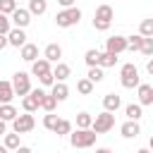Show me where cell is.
I'll return each mask as SVG.
<instances>
[{"mask_svg":"<svg viewBox=\"0 0 153 153\" xmlns=\"http://www.w3.org/2000/svg\"><path fill=\"white\" fill-rule=\"evenodd\" d=\"M53 69H50V62L45 60V57H41V60H36V62H31V74H36V76H43V74H50Z\"/></svg>","mask_w":153,"mask_h":153,"instance_id":"2e32d148","label":"cell"},{"mask_svg":"<svg viewBox=\"0 0 153 153\" xmlns=\"http://www.w3.org/2000/svg\"><path fill=\"white\" fill-rule=\"evenodd\" d=\"M86 79H88L91 84H98V81H103V69H100V67H88V74H86Z\"/></svg>","mask_w":153,"mask_h":153,"instance_id":"1f68e13d","label":"cell"},{"mask_svg":"<svg viewBox=\"0 0 153 153\" xmlns=\"http://www.w3.org/2000/svg\"><path fill=\"white\" fill-rule=\"evenodd\" d=\"M45 10H48V2L45 0H29V14H45Z\"/></svg>","mask_w":153,"mask_h":153,"instance_id":"603a6c76","label":"cell"},{"mask_svg":"<svg viewBox=\"0 0 153 153\" xmlns=\"http://www.w3.org/2000/svg\"><path fill=\"white\" fill-rule=\"evenodd\" d=\"M120 105H122V98H120L117 93H105V96H103V108H105L108 112H117Z\"/></svg>","mask_w":153,"mask_h":153,"instance_id":"7c38bea8","label":"cell"},{"mask_svg":"<svg viewBox=\"0 0 153 153\" xmlns=\"http://www.w3.org/2000/svg\"><path fill=\"white\" fill-rule=\"evenodd\" d=\"M22 108H24V112H36V110L41 108V100H38L33 93H29V96L22 98Z\"/></svg>","mask_w":153,"mask_h":153,"instance_id":"d6986e66","label":"cell"},{"mask_svg":"<svg viewBox=\"0 0 153 153\" xmlns=\"http://www.w3.org/2000/svg\"><path fill=\"white\" fill-rule=\"evenodd\" d=\"M139 36L143 38H153V19H143L139 26Z\"/></svg>","mask_w":153,"mask_h":153,"instance_id":"f1b7e54d","label":"cell"},{"mask_svg":"<svg viewBox=\"0 0 153 153\" xmlns=\"http://www.w3.org/2000/svg\"><path fill=\"white\" fill-rule=\"evenodd\" d=\"M112 17H115V12H112L110 5H98L96 14H93V29L96 31H108L110 24H112Z\"/></svg>","mask_w":153,"mask_h":153,"instance_id":"7a4b0ae2","label":"cell"},{"mask_svg":"<svg viewBox=\"0 0 153 153\" xmlns=\"http://www.w3.org/2000/svg\"><path fill=\"white\" fill-rule=\"evenodd\" d=\"M7 43L14 45V48L26 45V33H24V29H12V31L7 33Z\"/></svg>","mask_w":153,"mask_h":153,"instance_id":"8fae6325","label":"cell"},{"mask_svg":"<svg viewBox=\"0 0 153 153\" xmlns=\"http://www.w3.org/2000/svg\"><path fill=\"white\" fill-rule=\"evenodd\" d=\"M120 131H122V136H124V139H136V136L141 134V127H139V122L127 120V122L120 127Z\"/></svg>","mask_w":153,"mask_h":153,"instance_id":"4fadbf2b","label":"cell"},{"mask_svg":"<svg viewBox=\"0 0 153 153\" xmlns=\"http://www.w3.org/2000/svg\"><path fill=\"white\" fill-rule=\"evenodd\" d=\"M96 153H112L110 148H96Z\"/></svg>","mask_w":153,"mask_h":153,"instance_id":"ee69618b","label":"cell"},{"mask_svg":"<svg viewBox=\"0 0 153 153\" xmlns=\"http://www.w3.org/2000/svg\"><path fill=\"white\" fill-rule=\"evenodd\" d=\"M117 65V55H110V53H100V60H98V67L105 69V67H115Z\"/></svg>","mask_w":153,"mask_h":153,"instance_id":"cb8c5ba5","label":"cell"},{"mask_svg":"<svg viewBox=\"0 0 153 153\" xmlns=\"http://www.w3.org/2000/svg\"><path fill=\"white\" fill-rule=\"evenodd\" d=\"M141 53H143L146 57H153V38H143V43H141Z\"/></svg>","mask_w":153,"mask_h":153,"instance_id":"8d00e7d4","label":"cell"},{"mask_svg":"<svg viewBox=\"0 0 153 153\" xmlns=\"http://www.w3.org/2000/svg\"><path fill=\"white\" fill-rule=\"evenodd\" d=\"M57 5H62L67 10V7H74V0H57Z\"/></svg>","mask_w":153,"mask_h":153,"instance_id":"f35d334b","label":"cell"},{"mask_svg":"<svg viewBox=\"0 0 153 153\" xmlns=\"http://www.w3.org/2000/svg\"><path fill=\"white\" fill-rule=\"evenodd\" d=\"M122 50H127V36H110V38L105 41V53L120 55Z\"/></svg>","mask_w":153,"mask_h":153,"instance_id":"9c48e42d","label":"cell"},{"mask_svg":"<svg viewBox=\"0 0 153 153\" xmlns=\"http://www.w3.org/2000/svg\"><path fill=\"white\" fill-rule=\"evenodd\" d=\"M50 96H53L57 103L67 100V96H69V88H67V84H65V81H55V84H53V91H50Z\"/></svg>","mask_w":153,"mask_h":153,"instance_id":"5bb4252c","label":"cell"},{"mask_svg":"<svg viewBox=\"0 0 153 153\" xmlns=\"http://www.w3.org/2000/svg\"><path fill=\"white\" fill-rule=\"evenodd\" d=\"M91 124H93V117L88 112H79L76 115V129H91Z\"/></svg>","mask_w":153,"mask_h":153,"instance_id":"d4e9b609","label":"cell"},{"mask_svg":"<svg viewBox=\"0 0 153 153\" xmlns=\"http://www.w3.org/2000/svg\"><path fill=\"white\" fill-rule=\"evenodd\" d=\"M14 10H17V0H0V12H2V14L10 17Z\"/></svg>","mask_w":153,"mask_h":153,"instance_id":"e575fe53","label":"cell"},{"mask_svg":"<svg viewBox=\"0 0 153 153\" xmlns=\"http://www.w3.org/2000/svg\"><path fill=\"white\" fill-rule=\"evenodd\" d=\"M7 151H17L22 143H19V134H5V143H2Z\"/></svg>","mask_w":153,"mask_h":153,"instance_id":"83f0119b","label":"cell"},{"mask_svg":"<svg viewBox=\"0 0 153 153\" xmlns=\"http://www.w3.org/2000/svg\"><path fill=\"white\" fill-rule=\"evenodd\" d=\"M69 74H72L69 65H65V62H55V69H53V76H55V81H65Z\"/></svg>","mask_w":153,"mask_h":153,"instance_id":"44dd1931","label":"cell"},{"mask_svg":"<svg viewBox=\"0 0 153 153\" xmlns=\"http://www.w3.org/2000/svg\"><path fill=\"white\" fill-rule=\"evenodd\" d=\"M0 153H7V148H5V146H0Z\"/></svg>","mask_w":153,"mask_h":153,"instance_id":"7dc6e473","label":"cell"},{"mask_svg":"<svg viewBox=\"0 0 153 153\" xmlns=\"http://www.w3.org/2000/svg\"><path fill=\"white\" fill-rule=\"evenodd\" d=\"M33 127H36V120H33L31 112L17 115V117L12 120V129H14V134H26V131H31Z\"/></svg>","mask_w":153,"mask_h":153,"instance_id":"52a82bcc","label":"cell"},{"mask_svg":"<svg viewBox=\"0 0 153 153\" xmlns=\"http://www.w3.org/2000/svg\"><path fill=\"white\" fill-rule=\"evenodd\" d=\"M55 105H57V100H55L50 93H43V98H41V108H43L45 112H53V110H55Z\"/></svg>","mask_w":153,"mask_h":153,"instance_id":"f546056e","label":"cell"},{"mask_svg":"<svg viewBox=\"0 0 153 153\" xmlns=\"http://www.w3.org/2000/svg\"><path fill=\"white\" fill-rule=\"evenodd\" d=\"M5 134H7V122L0 120V136H5Z\"/></svg>","mask_w":153,"mask_h":153,"instance_id":"ab89813d","label":"cell"},{"mask_svg":"<svg viewBox=\"0 0 153 153\" xmlns=\"http://www.w3.org/2000/svg\"><path fill=\"white\" fill-rule=\"evenodd\" d=\"M17 115H19V112H17V108H14L12 103H2V105H0V120H5V122H12Z\"/></svg>","mask_w":153,"mask_h":153,"instance_id":"7402d4cb","label":"cell"},{"mask_svg":"<svg viewBox=\"0 0 153 153\" xmlns=\"http://www.w3.org/2000/svg\"><path fill=\"white\" fill-rule=\"evenodd\" d=\"M12 98H14L12 81H0V105L2 103H12Z\"/></svg>","mask_w":153,"mask_h":153,"instance_id":"ac0fdd59","label":"cell"},{"mask_svg":"<svg viewBox=\"0 0 153 153\" xmlns=\"http://www.w3.org/2000/svg\"><path fill=\"white\" fill-rule=\"evenodd\" d=\"M76 91H79L81 96H91V91H93V84H91L88 79H79V81H76Z\"/></svg>","mask_w":153,"mask_h":153,"instance_id":"d6a6232c","label":"cell"},{"mask_svg":"<svg viewBox=\"0 0 153 153\" xmlns=\"http://www.w3.org/2000/svg\"><path fill=\"white\" fill-rule=\"evenodd\" d=\"M22 60H26V62H36L38 60V45H33V43H26V45H22Z\"/></svg>","mask_w":153,"mask_h":153,"instance_id":"e0dca14e","label":"cell"},{"mask_svg":"<svg viewBox=\"0 0 153 153\" xmlns=\"http://www.w3.org/2000/svg\"><path fill=\"white\" fill-rule=\"evenodd\" d=\"M146 72L153 76V60H148V62H146Z\"/></svg>","mask_w":153,"mask_h":153,"instance_id":"7bdbcfd3","label":"cell"},{"mask_svg":"<svg viewBox=\"0 0 153 153\" xmlns=\"http://www.w3.org/2000/svg\"><path fill=\"white\" fill-rule=\"evenodd\" d=\"M112 127H115V112H108V110H103L100 115H96L93 117V124H91V129L96 134H105Z\"/></svg>","mask_w":153,"mask_h":153,"instance_id":"5b68a950","label":"cell"},{"mask_svg":"<svg viewBox=\"0 0 153 153\" xmlns=\"http://www.w3.org/2000/svg\"><path fill=\"white\" fill-rule=\"evenodd\" d=\"M38 81H41L43 86H53V84H55V76H53V72H50V74H43V76H38Z\"/></svg>","mask_w":153,"mask_h":153,"instance_id":"74e56055","label":"cell"},{"mask_svg":"<svg viewBox=\"0 0 153 153\" xmlns=\"http://www.w3.org/2000/svg\"><path fill=\"white\" fill-rule=\"evenodd\" d=\"M14 153H33V151H31V148H29V146H19V148H17V151H14Z\"/></svg>","mask_w":153,"mask_h":153,"instance_id":"b9f144b4","label":"cell"},{"mask_svg":"<svg viewBox=\"0 0 153 153\" xmlns=\"http://www.w3.org/2000/svg\"><path fill=\"white\" fill-rule=\"evenodd\" d=\"M57 120H60V117H57L55 112H48V115L43 117V127H45V129H50V131H55V127H57Z\"/></svg>","mask_w":153,"mask_h":153,"instance_id":"836d02e7","label":"cell"},{"mask_svg":"<svg viewBox=\"0 0 153 153\" xmlns=\"http://www.w3.org/2000/svg\"><path fill=\"white\" fill-rule=\"evenodd\" d=\"M136 93H139V105H153V86L151 84H139L136 86Z\"/></svg>","mask_w":153,"mask_h":153,"instance_id":"30bf717a","label":"cell"},{"mask_svg":"<svg viewBox=\"0 0 153 153\" xmlns=\"http://www.w3.org/2000/svg\"><path fill=\"white\" fill-rule=\"evenodd\" d=\"M12 88H14V96H29L31 93V81H29V74L26 72H14L12 74Z\"/></svg>","mask_w":153,"mask_h":153,"instance_id":"8992f818","label":"cell"},{"mask_svg":"<svg viewBox=\"0 0 153 153\" xmlns=\"http://www.w3.org/2000/svg\"><path fill=\"white\" fill-rule=\"evenodd\" d=\"M10 43H7V36H0V50H5Z\"/></svg>","mask_w":153,"mask_h":153,"instance_id":"60d3db41","label":"cell"},{"mask_svg":"<svg viewBox=\"0 0 153 153\" xmlns=\"http://www.w3.org/2000/svg\"><path fill=\"white\" fill-rule=\"evenodd\" d=\"M79 19H81V10L79 7H67V10H62V12L55 14V24L60 29H69V26L79 24Z\"/></svg>","mask_w":153,"mask_h":153,"instance_id":"3957f363","label":"cell"},{"mask_svg":"<svg viewBox=\"0 0 153 153\" xmlns=\"http://www.w3.org/2000/svg\"><path fill=\"white\" fill-rule=\"evenodd\" d=\"M124 115H127V120L139 122V120H141V115H143V108H141L139 103H129V105L124 108Z\"/></svg>","mask_w":153,"mask_h":153,"instance_id":"ffe728a7","label":"cell"},{"mask_svg":"<svg viewBox=\"0 0 153 153\" xmlns=\"http://www.w3.org/2000/svg\"><path fill=\"white\" fill-rule=\"evenodd\" d=\"M12 31V22H10V17L7 14H2L0 12V36H7Z\"/></svg>","mask_w":153,"mask_h":153,"instance_id":"d590c367","label":"cell"},{"mask_svg":"<svg viewBox=\"0 0 153 153\" xmlns=\"http://www.w3.org/2000/svg\"><path fill=\"white\" fill-rule=\"evenodd\" d=\"M84 60H86V65H88V67H98V60H100V50H96V48L86 50Z\"/></svg>","mask_w":153,"mask_h":153,"instance_id":"4316f807","label":"cell"},{"mask_svg":"<svg viewBox=\"0 0 153 153\" xmlns=\"http://www.w3.org/2000/svg\"><path fill=\"white\" fill-rule=\"evenodd\" d=\"M148 151L153 153V136H151V141H148Z\"/></svg>","mask_w":153,"mask_h":153,"instance_id":"f6af8a7d","label":"cell"},{"mask_svg":"<svg viewBox=\"0 0 153 153\" xmlns=\"http://www.w3.org/2000/svg\"><path fill=\"white\" fill-rule=\"evenodd\" d=\"M141 43H143V36H127V50H141Z\"/></svg>","mask_w":153,"mask_h":153,"instance_id":"4dcf8cb0","label":"cell"},{"mask_svg":"<svg viewBox=\"0 0 153 153\" xmlns=\"http://www.w3.org/2000/svg\"><path fill=\"white\" fill-rule=\"evenodd\" d=\"M43 57H45L48 62H60V57H62V48H60L57 43H48V45H45Z\"/></svg>","mask_w":153,"mask_h":153,"instance_id":"9a60e30c","label":"cell"},{"mask_svg":"<svg viewBox=\"0 0 153 153\" xmlns=\"http://www.w3.org/2000/svg\"><path fill=\"white\" fill-rule=\"evenodd\" d=\"M55 134L57 136H67V134H72V122L69 120H57V127H55Z\"/></svg>","mask_w":153,"mask_h":153,"instance_id":"484cf974","label":"cell"},{"mask_svg":"<svg viewBox=\"0 0 153 153\" xmlns=\"http://www.w3.org/2000/svg\"><path fill=\"white\" fill-rule=\"evenodd\" d=\"M96 139H98V134L93 129H76L69 134V143L74 148H91L96 143Z\"/></svg>","mask_w":153,"mask_h":153,"instance_id":"6da1fadb","label":"cell"},{"mask_svg":"<svg viewBox=\"0 0 153 153\" xmlns=\"http://www.w3.org/2000/svg\"><path fill=\"white\" fill-rule=\"evenodd\" d=\"M120 81H122L124 88H136V86L141 84V79H139V69H136L131 62L122 65V67H120Z\"/></svg>","mask_w":153,"mask_h":153,"instance_id":"277c9868","label":"cell"},{"mask_svg":"<svg viewBox=\"0 0 153 153\" xmlns=\"http://www.w3.org/2000/svg\"><path fill=\"white\" fill-rule=\"evenodd\" d=\"M10 22L14 24V29H26V26L31 24V14H29V10L17 7V10L10 14Z\"/></svg>","mask_w":153,"mask_h":153,"instance_id":"ba28073f","label":"cell"},{"mask_svg":"<svg viewBox=\"0 0 153 153\" xmlns=\"http://www.w3.org/2000/svg\"><path fill=\"white\" fill-rule=\"evenodd\" d=\"M136 153H151V151H148V148H139Z\"/></svg>","mask_w":153,"mask_h":153,"instance_id":"bcb514c9","label":"cell"}]
</instances>
